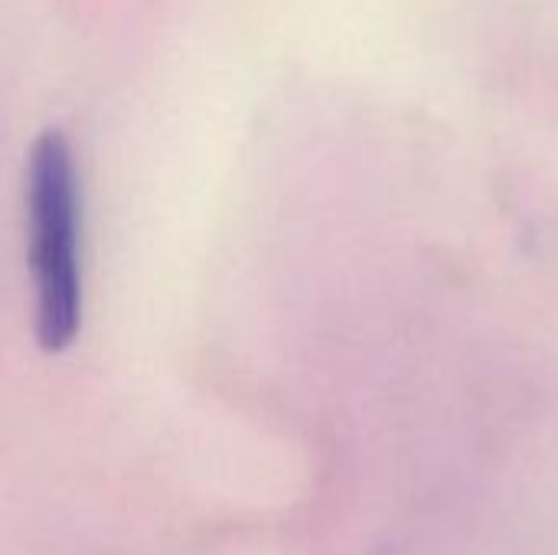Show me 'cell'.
<instances>
[{
	"mask_svg": "<svg viewBox=\"0 0 558 555\" xmlns=\"http://www.w3.org/2000/svg\"><path fill=\"white\" fill-rule=\"evenodd\" d=\"M26 242L36 301V340L65 350L82 327V190L69 141L43 131L26 157Z\"/></svg>",
	"mask_w": 558,
	"mask_h": 555,
	"instance_id": "cell-1",
	"label": "cell"
}]
</instances>
